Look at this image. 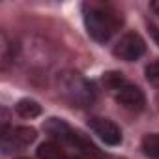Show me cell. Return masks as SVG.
<instances>
[{"label": "cell", "instance_id": "1", "mask_svg": "<svg viewBox=\"0 0 159 159\" xmlns=\"http://www.w3.org/2000/svg\"><path fill=\"white\" fill-rule=\"evenodd\" d=\"M84 25L88 34L96 41L105 43L120 30L122 15L111 4L90 2V4H84Z\"/></svg>", "mask_w": 159, "mask_h": 159}, {"label": "cell", "instance_id": "2", "mask_svg": "<svg viewBox=\"0 0 159 159\" xmlns=\"http://www.w3.org/2000/svg\"><path fill=\"white\" fill-rule=\"evenodd\" d=\"M58 94L73 107H88L96 99V90L86 77L79 71H62L56 79Z\"/></svg>", "mask_w": 159, "mask_h": 159}, {"label": "cell", "instance_id": "3", "mask_svg": "<svg viewBox=\"0 0 159 159\" xmlns=\"http://www.w3.org/2000/svg\"><path fill=\"white\" fill-rule=\"evenodd\" d=\"M36 129L32 127H15V129H8L4 133H0V144H2L4 153H10L13 150H21L30 146L36 140Z\"/></svg>", "mask_w": 159, "mask_h": 159}, {"label": "cell", "instance_id": "4", "mask_svg": "<svg viewBox=\"0 0 159 159\" xmlns=\"http://www.w3.org/2000/svg\"><path fill=\"white\" fill-rule=\"evenodd\" d=\"M146 52V43L139 34H125L118 39V43L114 45V54L120 60L125 62H135L139 60L142 54Z\"/></svg>", "mask_w": 159, "mask_h": 159}, {"label": "cell", "instance_id": "5", "mask_svg": "<svg viewBox=\"0 0 159 159\" xmlns=\"http://www.w3.org/2000/svg\"><path fill=\"white\" fill-rule=\"evenodd\" d=\"M88 125H90V129H92L105 144H109V146H118V144L122 142V131H120V127H118L112 120L101 118V116H94V118L88 120Z\"/></svg>", "mask_w": 159, "mask_h": 159}, {"label": "cell", "instance_id": "6", "mask_svg": "<svg viewBox=\"0 0 159 159\" xmlns=\"http://www.w3.org/2000/svg\"><path fill=\"white\" fill-rule=\"evenodd\" d=\"M114 98H116V101H118L124 109H127V111H140V109H144V105H146L144 92H142L139 86L131 84V83H125L122 88H118V90L114 92Z\"/></svg>", "mask_w": 159, "mask_h": 159}, {"label": "cell", "instance_id": "7", "mask_svg": "<svg viewBox=\"0 0 159 159\" xmlns=\"http://www.w3.org/2000/svg\"><path fill=\"white\" fill-rule=\"evenodd\" d=\"M43 129H45L54 140H60V142H66V144H69V140H71V137H73V133H75V131H73L64 120H60V118H49V120L45 122Z\"/></svg>", "mask_w": 159, "mask_h": 159}, {"label": "cell", "instance_id": "8", "mask_svg": "<svg viewBox=\"0 0 159 159\" xmlns=\"http://www.w3.org/2000/svg\"><path fill=\"white\" fill-rule=\"evenodd\" d=\"M38 157L39 159H67L69 155L62 150L60 144L56 142H43L39 148H38Z\"/></svg>", "mask_w": 159, "mask_h": 159}, {"label": "cell", "instance_id": "9", "mask_svg": "<svg viewBox=\"0 0 159 159\" xmlns=\"http://www.w3.org/2000/svg\"><path fill=\"white\" fill-rule=\"evenodd\" d=\"M15 111H17V114L23 116V118H36V116L41 114V107H39V103L34 101V99H21V101L15 105Z\"/></svg>", "mask_w": 159, "mask_h": 159}, {"label": "cell", "instance_id": "10", "mask_svg": "<svg viewBox=\"0 0 159 159\" xmlns=\"http://www.w3.org/2000/svg\"><path fill=\"white\" fill-rule=\"evenodd\" d=\"M142 152L150 159H159V133H150L142 139Z\"/></svg>", "mask_w": 159, "mask_h": 159}, {"label": "cell", "instance_id": "11", "mask_svg": "<svg viewBox=\"0 0 159 159\" xmlns=\"http://www.w3.org/2000/svg\"><path fill=\"white\" fill-rule=\"evenodd\" d=\"M101 81H103V84H105L109 90H112V92H116L118 88H122V86L127 83L120 71H109V73H105Z\"/></svg>", "mask_w": 159, "mask_h": 159}, {"label": "cell", "instance_id": "12", "mask_svg": "<svg viewBox=\"0 0 159 159\" xmlns=\"http://www.w3.org/2000/svg\"><path fill=\"white\" fill-rule=\"evenodd\" d=\"M146 81L152 86H157L159 88V60L157 62H152L150 66H146Z\"/></svg>", "mask_w": 159, "mask_h": 159}, {"label": "cell", "instance_id": "13", "mask_svg": "<svg viewBox=\"0 0 159 159\" xmlns=\"http://www.w3.org/2000/svg\"><path fill=\"white\" fill-rule=\"evenodd\" d=\"M150 8L159 15V0H153V2H150Z\"/></svg>", "mask_w": 159, "mask_h": 159}, {"label": "cell", "instance_id": "14", "mask_svg": "<svg viewBox=\"0 0 159 159\" xmlns=\"http://www.w3.org/2000/svg\"><path fill=\"white\" fill-rule=\"evenodd\" d=\"M153 38H155V41H157V45H159V30L153 32Z\"/></svg>", "mask_w": 159, "mask_h": 159}, {"label": "cell", "instance_id": "15", "mask_svg": "<svg viewBox=\"0 0 159 159\" xmlns=\"http://www.w3.org/2000/svg\"><path fill=\"white\" fill-rule=\"evenodd\" d=\"M67 159H84V157H83V155H69Z\"/></svg>", "mask_w": 159, "mask_h": 159}, {"label": "cell", "instance_id": "16", "mask_svg": "<svg viewBox=\"0 0 159 159\" xmlns=\"http://www.w3.org/2000/svg\"><path fill=\"white\" fill-rule=\"evenodd\" d=\"M21 159H26V157H21Z\"/></svg>", "mask_w": 159, "mask_h": 159}]
</instances>
